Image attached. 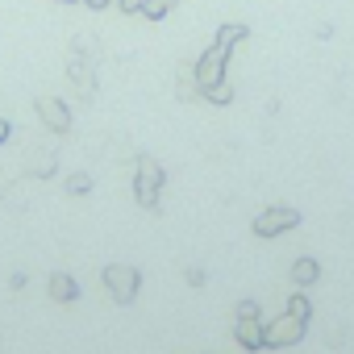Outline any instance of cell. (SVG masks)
Instances as JSON below:
<instances>
[{"label":"cell","instance_id":"6da1fadb","mask_svg":"<svg viewBox=\"0 0 354 354\" xmlns=\"http://www.w3.org/2000/svg\"><path fill=\"white\" fill-rule=\"evenodd\" d=\"M100 279H104V288H109V296H113L117 304H133V300H138V288H142L138 267H129V263H109Z\"/></svg>","mask_w":354,"mask_h":354},{"label":"cell","instance_id":"7a4b0ae2","mask_svg":"<svg viewBox=\"0 0 354 354\" xmlns=\"http://www.w3.org/2000/svg\"><path fill=\"white\" fill-rule=\"evenodd\" d=\"M162 167L154 158H138V175H133V196L142 209H154L158 205V192H162Z\"/></svg>","mask_w":354,"mask_h":354},{"label":"cell","instance_id":"3957f363","mask_svg":"<svg viewBox=\"0 0 354 354\" xmlns=\"http://www.w3.org/2000/svg\"><path fill=\"white\" fill-rule=\"evenodd\" d=\"M230 46H221V42H213L196 63H192V71H196V84H201V92L205 88H213V84H221L225 80V67H230Z\"/></svg>","mask_w":354,"mask_h":354},{"label":"cell","instance_id":"277c9868","mask_svg":"<svg viewBox=\"0 0 354 354\" xmlns=\"http://www.w3.org/2000/svg\"><path fill=\"white\" fill-rule=\"evenodd\" d=\"M304 329H308V321L283 313V317H275L271 325H263V346H267V350H288V346H296V342L304 337Z\"/></svg>","mask_w":354,"mask_h":354},{"label":"cell","instance_id":"5b68a950","mask_svg":"<svg viewBox=\"0 0 354 354\" xmlns=\"http://www.w3.org/2000/svg\"><path fill=\"white\" fill-rule=\"evenodd\" d=\"M296 225H300V213H296V209L271 205V209H263V213L254 217V238H279V234H288V230H296Z\"/></svg>","mask_w":354,"mask_h":354},{"label":"cell","instance_id":"8992f818","mask_svg":"<svg viewBox=\"0 0 354 354\" xmlns=\"http://www.w3.org/2000/svg\"><path fill=\"white\" fill-rule=\"evenodd\" d=\"M34 109H38V117H42L46 129H55V133H67V129H71V109H67L59 96H38Z\"/></svg>","mask_w":354,"mask_h":354},{"label":"cell","instance_id":"52a82bcc","mask_svg":"<svg viewBox=\"0 0 354 354\" xmlns=\"http://www.w3.org/2000/svg\"><path fill=\"white\" fill-rule=\"evenodd\" d=\"M234 342L242 350H267L263 346V321H238L234 325Z\"/></svg>","mask_w":354,"mask_h":354},{"label":"cell","instance_id":"ba28073f","mask_svg":"<svg viewBox=\"0 0 354 354\" xmlns=\"http://www.w3.org/2000/svg\"><path fill=\"white\" fill-rule=\"evenodd\" d=\"M292 279H296V288H313V283L321 279V263H317V259H308V254H304V259H296V263H292Z\"/></svg>","mask_w":354,"mask_h":354},{"label":"cell","instance_id":"9c48e42d","mask_svg":"<svg viewBox=\"0 0 354 354\" xmlns=\"http://www.w3.org/2000/svg\"><path fill=\"white\" fill-rule=\"evenodd\" d=\"M50 296H55L59 304H71V300L80 296V283H75L67 271H55V275H50Z\"/></svg>","mask_w":354,"mask_h":354},{"label":"cell","instance_id":"30bf717a","mask_svg":"<svg viewBox=\"0 0 354 354\" xmlns=\"http://www.w3.org/2000/svg\"><path fill=\"white\" fill-rule=\"evenodd\" d=\"M246 38H250V26L230 21V26H221V30H217V38H213V42H221V46H230V50H234V46H238V42H246Z\"/></svg>","mask_w":354,"mask_h":354},{"label":"cell","instance_id":"8fae6325","mask_svg":"<svg viewBox=\"0 0 354 354\" xmlns=\"http://www.w3.org/2000/svg\"><path fill=\"white\" fill-rule=\"evenodd\" d=\"M171 9H175V0H142V17H150V21H162Z\"/></svg>","mask_w":354,"mask_h":354},{"label":"cell","instance_id":"7c38bea8","mask_svg":"<svg viewBox=\"0 0 354 354\" xmlns=\"http://www.w3.org/2000/svg\"><path fill=\"white\" fill-rule=\"evenodd\" d=\"M201 96H205L209 104H230V100H234V88H230V80H221V84H213V88H205Z\"/></svg>","mask_w":354,"mask_h":354},{"label":"cell","instance_id":"4fadbf2b","mask_svg":"<svg viewBox=\"0 0 354 354\" xmlns=\"http://www.w3.org/2000/svg\"><path fill=\"white\" fill-rule=\"evenodd\" d=\"M196 96H201L196 71H180V100H196Z\"/></svg>","mask_w":354,"mask_h":354},{"label":"cell","instance_id":"5bb4252c","mask_svg":"<svg viewBox=\"0 0 354 354\" xmlns=\"http://www.w3.org/2000/svg\"><path fill=\"white\" fill-rule=\"evenodd\" d=\"M288 313H292V317H300V321H313V304H308V296H304V292H296V296L288 300Z\"/></svg>","mask_w":354,"mask_h":354},{"label":"cell","instance_id":"9a60e30c","mask_svg":"<svg viewBox=\"0 0 354 354\" xmlns=\"http://www.w3.org/2000/svg\"><path fill=\"white\" fill-rule=\"evenodd\" d=\"M67 192H71V196H88V192H92V175H88V171H75L71 180H67Z\"/></svg>","mask_w":354,"mask_h":354},{"label":"cell","instance_id":"2e32d148","mask_svg":"<svg viewBox=\"0 0 354 354\" xmlns=\"http://www.w3.org/2000/svg\"><path fill=\"white\" fill-rule=\"evenodd\" d=\"M71 80H75V84L84 88V96H92V71H88V67H84L80 59H71Z\"/></svg>","mask_w":354,"mask_h":354},{"label":"cell","instance_id":"e0dca14e","mask_svg":"<svg viewBox=\"0 0 354 354\" xmlns=\"http://www.w3.org/2000/svg\"><path fill=\"white\" fill-rule=\"evenodd\" d=\"M234 317H238V321H263V308H259V300H238Z\"/></svg>","mask_w":354,"mask_h":354},{"label":"cell","instance_id":"ac0fdd59","mask_svg":"<svg viewBox=\"0 0 354 354\" xmlns=\"http://www.w3.org/2000/svg\"><path fill=\"white\" fill-rule=\"evenodd\" d=\"M188 283L201 288V283H205V271H201V267H188Z\"/></svg>","mask_w":354,"mask_h":354},{"label":"cell","instance_id":"d6986e66","mask_svg":"<svg viewBox=\"0 0 354 354\" xmlns=\"http://www.w3.org/2000/svg\"><path fill=\"white\" fill-rule=\"evenodd\" d=\"M121 13H142V0H117Z\"/></svg>","mask_w":354,"mask_h":354},{"label":"cell","instance_id":"ffe728a7","mask_svg":"<svg viewBox=\"0 0 354 354\" xmlns=\"http://www.w3.org/2000/svg\"><path fill=\"white\" fill-rule=\"evenodd\" d=\"M9 133H13V125H9L5 117H0V146H5V142H9Z\"/></svg>","mask_w":354,"mask_h":354},{"label":"cell","instance_id":"44dd1931","mask_svg":"<svg viewBox=\"0 0 354 354\" xmlns=\"http://www.w3.org/2000/svg\"><path fill=\"white\" fill-rule=\"evenodd\" d=\"M88 9H109V5H117V0H84Z\"/></svg>","mask_w":354,"mask_h":354},{"label":"cell","instance_id":"7402d4cb","mask_svg":"<svg viewBox=\"0 0 354 354\" xmlns=\"http://www.w3.org/2000/svg\"><path fill=\"white\" fill-rule=\"evenodd\" d=\"M59 5H75V0H59Z\"/></svg>","mask_w":354,"mask_h":354}]
</instances>
